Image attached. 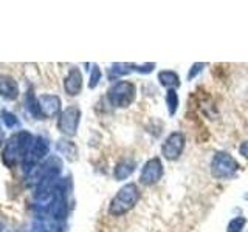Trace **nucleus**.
Listing matches in <instances>:
<instances>
[{
	"mask_svg": "<svg viewBox=\"0 0 248 232\" xmlns=\"http://www.w3.org/2000/svg\"><path fill=\"white\" fill-rule=\"evenodd\" d=\"M34 138L27 130H20L17 133H14L8 143L5 144V149L2 152V160L6 166H16L19 162H25L28 152L33 145Z\"/></svg>",
	"mask_w": 248,
	"mask_h": 232,
	"instance_id": "obj_1",
	"label": "nucleus"
},
{
	"mask_svg": "<svg viewBox=\"0 0 248 232\" xmlns=\"http://www.w3.org/2000/svg\"><path fill=\"white\" fill-rule=\"evenodd\" d=\"M135 99V85L127 81L116 82L108 90V101L115 107H127Z\"/></svg>",
	"mask_w": 248,
	"mask_h": 232,
	"instance_id": "obj_3",
	"label": "nucleus"
},
{
	"mask_svg": "<svg viewBox=\"0 0 248 232\" xmlns=\"http://www.w3.org/2000/svg\"><path fill=\"white\" fill-rule=\"evenodd\" d=\"M0 96L13 101L19 96V85L11 76L0 74Z\"/></svg>",
	"mask_w": 248,
	"mask_h": 232,
	"instance_id": "obj_11",
	"label": "nucleus"
},
{
	"mask_svg": "<svg viewBox=\"0 0 248 232\" xmlns=\"http://www.w3.org/2000/svg\"><path fill=\"white\" fill-rule=\"evenodd\" d=\"M134 169H135V162L134 161H121L118 166L115 167V178L116 180H124V178H127L132 172H134Z\"/></svg>",
	"mask_w": 248,
	"mask_h": 232,
	"instance_id": "obj_12",
	"label": "nucleus"
},
{
	"mask_svg": "<svg viewBox=\"0 0 248 232\" xmlns=\"http://www.w3.org/2000/svg\"><path fill=\"white\" fill-rule=\"evenodd\" d=\"M46 153H48V141L44 139L42 136L34 138L33 145H31V149L28 152V157H27L25 162H23V169L27 166L28 172L34 170L37 167V162L41 161Z\"/></svg>",
	"mask_w": 248,
	"mask_h": 232,
	"instance_id": "obj_6",
	"label": "nucleus"
},
{
	"mask_svg": "<svg viewBox=\"0 0 248 232\" xmlns=\"http://www.w3.org/2000/svg\"><path fill=\"white\" fill-rule=\"evenodd\" d=\"M99 77H101L99 68H98V67H93V70H92V76H90V82H89V87H90V88H95V87H96V84H98V81H99Z\"/></svg>",
	"mask_w": 248,
	"mask_h": 232,
	"instance_id": "obj_18",
	"label": "nucleus"
},
{
	"mask_svg": "<svg viewBox=\"0 0 248 232\" xmlns=\"http://www.w3.org/2000/svg\"><path fill=\"white\" fill-rule=\"evenodd\" d=\"M0 118H2V121L5 122V126L8 129H16V127H19V119H17V116H16L14 113L11 112H8V110H2V113H0Z\"/></svg>",
	"mask_w": 248,
	"mask_h": 232,
	"instance_id": "obj_14",
	"label": "nucleus"
},
{
	"mask_svg": "<svg viewBox=\"0 0 248 232\" xmlns=\"http://www.w3.org/2000/svg\"><path fill=\"white\" fill-rule=\"evenodd\" d=\"M245 224V218H234L228 224V232H240Z\"/></svg>",
	"mask_w": 248,
	"mask_h": 232,
	"instance_id": "obj_16",
	"label": "nucleus"
},
{
	"mask_svg": "<svg viewBox=\"0 0 248 232\" xmlns=\"http://www.w3.org/2000/svg\"><path fill=\"white\" fill-rule=\"evenodd\" d=\"M237 169V161L228 153H217L211 164V172L216 178H231L234 176Z\"/></svg>",
	"mask_w": 248,
	"mask_h": 232,
	"instance_id": "obj_4",
	"label": "nucleus"
},
{
	"mask_svg": "<svg viewBox=\"0 0 248 232\" xmlns=\"http://www.w3.org/2000/svg\"><path fill=\"white\" fill-rule=\"evenodd\" d=\"M140 200V190L137 188V184L130 183L126 184L124 188L118 190V193L113 197L110 201V206H108V212L110 215L120 217L123 214L129 212L132 207L137 204V201Z\"/></svg>",
	"mask_w": 248,
	"mask_h": 232,
	"instance_id": "obj_2",
	"label": "nucleus"
},
{
	"mask_svg": "<svg viewBox=\"0 0 248 232\" xmlns=\"http://www.w3.org/2000/svg\"><path fill=\"white\" fill-rule=\"evenodd\" d=\"M64 88L70 96L79 95V91L82 88V76L78 68H72L68 72L65 81H64Z\"/></svg>",
	"mask_w": 248,
	"mask_h": 232,
	"instance_id": "obj_10",
	"label": "nucleus"
},
{
	"mask_svg": "<svg viewBox=\"0 0 248 232\" xmlns=\"http://www.w3.org/2000/svg\"><path fill=\"white\" fill-rule=\"evenodd\" d=\"M166 102L169 107V112L170 115H174L177 110V105H178V98H177V93L174 90H169L168 95H166Z\"/></svg>",
	"mask_w": 248,
	"mask_h": 232,
	"instance_id": "obj_15",
	"label": "nucleus"
},
{
	"mask_svg": "<svg viewBox=\"0 0 248 232\" xmlns=\"http://www.w3.org/2000/svg\"><path fill=\"white\" fill-rule=\"evenodd\" d=\"M239 150H240V153H242L245 158H248V141H245L242 145H240V149H239Z\"/></svg>",
	"mask_w": 248,
	"mask_h": 232,
	"instance_id": "obj_21",
	"label": "nucleus"
},
{
	"mask_svg": "<svg viewBox=\"0 0 248 232\" xmlns=\"http://www.w3.org/2000/svg\"><path fill=\"white\" fill-rule=\"evenodd\" d=\"M129 65L127 64H115L110 70V74L115 73V76H123V74H126L129 72Z\"/></svg>",
	"mask_w": 248,
	"mask_h": 232,
	"instance_id": "obj_17",
	"label": "nucleus"
},
{
	"mask_svg": "<svg viewBox=\"0 0 248 232\" xmlns=\"http://www.w3.org/2000/svg\"><path fill=\"white\" fill-rule=\"evenodd\" d=\"M79 118H81L79 108L75 107V105L67 107L65 110L59 115V121H58V129H59V131H61V133L67 135V136L76 135L78 124H79Z\"/></svg>",
	"mask_w": 248,
	"mask_h": 232,
	"instance_id": "obj_5",
	"label": "nucleus"
},
{
	"mask_svg": "<svg viewBox=\"0 0 248 232\" xmlns=\"http://www.w3.org/2000/svg\"><path fill=\"white\" fill-rule=\"evenodd\" d=\"M185 147V138L182 133H172L168 139L166 143L163 144V157L168 160H175L180 157V153Z\"/></svg>",
	"mask_w": 248,
	"mask_h": 232,
	"instance_id": "obj_8",
	"label": "nucleus"
},
{
	"mask_svg": "<svg viewBox=\"0 0 248 232\" xmlns=\"http://www.w3.org/2000/svg\"><path fill=\"white\" fill-rule=\"evenodd\" d=\"M158 79H160L161 85H165V87H175V85H178V74L174 72H169V70L161 72Z\"/></svg>",
	"mask_w": 248,
	"mask_h": 232,
	"instance_id": "obj_13",
	"label": "nucleus"
},
{
	"mask_svg": "<svg viewBox=\"0 0 248 232\" xmlns=\"http://www.w3.org/2000/svg\"><path fill=\"white\" fill-rule=\"evenodd\" d=\"M200 67H203V65H202V64H196V65L192 67V72L188 73V79H192V77L200 72Z\"/></svg>",
	"mask_w": 248,
	"mask_h": 232,
	"instance_id": "obj_20",
	"label": "nucleus"
},
{
	"mask_svg": "<svg viewBox=\"0 0 248 232\" xmlns=\"http://www.w3.org/2000/svg\"><path fill=\"white\" fill-rule=\"evenodd\" d=\"M39 108H41L42 118L44 116H54L61 110V99L54 95H42L37 98Z\"/></svg>",
	"mask_w": 248,
	"mask_h": 232,
	"instance_id": "obj_9",
	"label": "nucleus"
},
{
	"mask_svg": "<svg viewBox=\"0 0 248 232\" xmlns=\"http://www.w3.org/2000/svg\"><path fill=\"white\" fill-rule=\"evenodd\" d=\"M31 232H56V231H54L53 228H50L46 223H37Z\"/></svg>",
	"mask_w": 248,
	"mask_h": 232,
	"instance_id": "obj_19",
	"label": "nucleus"
},
{
	"mask_svg": "<svg viewBox=\"0 0 248 232\" xmlns=\"http://www.w3.org/2000/svg\"><path fill=\"white\" fill-rule=\"evenodd\" d=\"M161 176H163L161 161L158 158H152L144 164V167L141 170V176H140V181L146 186H149V184H155L157 181H160Z\"/></svg>",
	"mask_w": 248,
	"mask_h": 232,
	"instance_id": "obj_7",
	"label": "nucleus"
}]
</instances>
